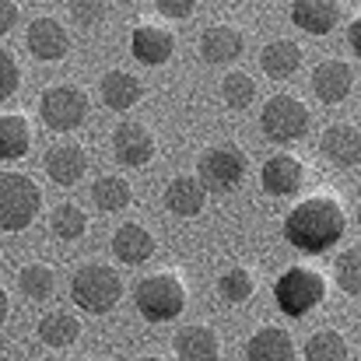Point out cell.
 <instances>
[{
	"label": "cell",
	"instance_id": "obj_1",
	"mask_svg": "<svg viewBox=\"0 0 361 361\" xmlns=\"http://www.w3.org/2000/svg\"><path fill=\"white\" fill-rule=\"evenodd\" d=\"M344 232H348V214H344L341 200L330 193L298 200L291 207V214L284 218V239L305 256H319V252L334 249Z\"/></svg>",
	"mask_w": 361,
	"mask_h": 361
},
{
	"label": "cell",
	"instance_id": "obj_2",
	"mask_svg": "<svg viewBox=\"0 0 361 361\" xmlns=\"http://www.w3.org/2000/svg\"><path fill=\"white\" fill-rule=\"evenodd\" d=\"M133 305L144 319L151 323H165V319H176L183 316L186 309V284L179 274L172 270H158V274H147L133 284Z\"/></svg>",
	"mask_w": 361,
	"mask_h": 361
},
{
	"label": "cell",
	"instance_id": "obj_3",
	"mask_svg": "<svg viewBox=\"0 0 361 361\" xmlns=\"http://www.w3.org/2000/svg\"><path fill=\"white\" fill-rule=\"evenodd\" d=\"M71 298L85 312H109L123 298V277L109 263H85L71 277Z\"/></svg>",
	"mask_w": 361,
	"mask_h": 361
},
{
	"label": "cell",
	"instance_id": "obj_4",
	"mask_svg": "<svg viewBox=\"0 0 361 361\" xmlns=\"http://www.w3.org/2000/svg\"><path fill=\"white\" fill-rule=\"evenodd\" d=\"M274 302L284 316L302 319L326 302V277L312 267H291L274 284Z\"/></svg>",
	"mask_w": 361,
	"mask_h": 361
},
{
	"label": "cell",
	"instance_id": "obj_5",
	"mask_svg": "<svg viewBox=\"0 0 361 361\" xmlns=\"http://www.w3.org/2000/svg\"><path fill=\"white\" fill-rule=\"evenodd\" d=\"M42 207V190L25 172H0V232H25Z\"/></svg>",
	"mask_w": 361,
	"mask_h": 361
},
{
	"label": "cell",
	"instance_id": "obj_6",
	"mask_svg": "<svg viewBox=\"0 0 361 361\" xmlns=\"http://www.w3.org/2000/svg\"><path fill=\"white\" fill-rule=\"evenodd\" d=\"M245 169H249V158L235 144L207 147L197 158V179H200V186L207 193H232V190H239L242 179H245Z\"/></svg>",
	"mask_w": 361,
	"mask_h": 361
},
{
	"label": "cell",
	"instance_id": "obj_7",
	"mask_svg": "<svg viewBox=\"0 0 361 361\" xmlns=\"http://www.w3.org/2000/svg\"><path fill=\"white\" fill-rule=\"evenodd\" d=\"M309 123H312L309 106L302 99H295V95H274V99H267V106L259 113V130L274 144L302 140L309 133Z\"/></svg>",
	"mask_w": 361,
	"mask_h": 361
},
{
	"label": "cell",
	"instance_id": "obj_8",
	"mask_svg": "<svg viewBox=\"0 0 361 361\" xmlns=\"http://www.w3.org/2000/svg\"><path fill=\"white\" fill-rule=\"evenodd\" d=\"M39 116L56 133L78 130L81 123L88 120V95H85V88L81 85H71V81L49 85L42 92V99H39Z\"/></svg>",
	"mask_w": 361,
	"mask_h": 361
},
{
	"label": "cell",
	"instance_id": "obj_9",
	"mask_svg": "<svg viewBox=\"0 0 361 361\" xmlns=\"http://www.w3.org/2000/svg\"><path fill=\"white\" fill-rule=\"evenodd\" d=\"M25 42H28V53H32L35 60H46V63L63 60V56L71 53V35H67L63 21L53 18V14L32 18V25H28V32H25Z\"/></svg>",
	"mask_w": 361,
	"mask_h": 361
},
{
	"label": "cell",
	"instance_id": "obj_10",
	"mask_svg": "<svg viewBox=\"0 0 361 361\" xmlns=\"http://www.w3.org/2000/svg\"><path fill=\"white\" fill-rule=\"evenodd\" d=\"M130 53H133L140 63H147V67H161V63H169L172 53H176V35H172L169 28L154 25V21H140V25L130 32Z\"/></svg>",
	"mask_w": 361,
	"mask_h": 361
},
{
	"label": "cell",
	"instance_id": "obj_11",
	"mask_svg": "<svg viewBox=\"0 0 361 361\" xmlns=\"http://www.w3.org/2000/svg\"><path fill=\"white\" fill-rule=\"evenodd\" d=\"M355 67L344 60H319L312 71V92L323 106H341L355 88Z\"/></svg>",
	"mask_w": 361,
	"mask_h": 361
},
{
	"label": "cell",
	"instance_id": "obj_12",
	"mask_svg": "<svg viewBox=\"0 0 361 361\" xmlns=\"http://www.w3.org/2000/svg\"><path fill=\"white\" fill-rule=\"evenodd\" d=\"M88 172V151L78 140H60L46 151V176L56 186H74Z\"/></svg>",
	"mask_w": 361,
	"mask_h": 361
},
{
	"label": "cell",
	"instance_id": "obj_13",
	"mask_svg": "<svg viewBox=\"0 0 361 361\" xmlns=\"http://www.w3.org/2000/svg\"><path fill=\"white\" fill-rule=\"evenodd\" d=\"M158 144H154V133L144 126V123H120L116 133H113V158L120 165H147L154 158Z\"/></svg>",
	"mask_w": 361,
	"mask_h": 361
},
{
	"label": "cell",
	"instance_id": "obj_14",
	"mask_svg": "<svg viewBox=\"0 0 361 361\" xmlns=\"http://www.w3.org/2000/svg\"><path fill=\"white\" fill-rule=\"evenodd\" d=\"M259 183H263V190H267L270 197H291V193H298L302 183H305V165H302V158H295V154H274V158L263 161Z\"/></svg>",
	"mask_w": 361,
	"mask_h": 361
},
{
	"label": "cell",
	"instance_id": "obj_15",
	"mask_svg": "<svg viewBox=\"0 0 361 361\" xmlns=\"http://www.w3.org/2000/svg\"><path fill=\"white\" fill-rule=\"evenodd\" d=\"M245 49V35H242L235 25H211L204 35H200V56L214 67H225V63H235Z\"/></svg>",
	"mask_w": 361,
	"mask_h": 361
},
{
	"label": "cell",
	"instance_id": "obj_16",
	"mask_svg": "<svg viewBox=\"0 0 361 361\" xmlns=\"http://www.w3.org/2000/svg\"><path fill=\"white\" fill-rule=\"evenodd\" d=\"M319 147H323V154H326L334 165H341V169H358V161H361V130L355 126V123H334V126H326Z\"/></svg>",
	"mask_w": 361,
	"mask_h": 361
},
{
	"label": "cell",
	"instance_id": "obj_17",
	"mask_svg": "<svg viewBox=\"0 0 361 361\" xmlns=\"http://www.w3.org/2000/svg\"><path fill=\"white\" fill-rule=\"evenodd\" d=\"M245 361H295V341L284 326H259L245 341Z\"/></svg>",
	"mask_w": 361,
	"mask_h": 361
},
{
	"label": "cell",
	"instance_id": "obj_18",
	"mask_svg": "<svg viewBox=\"0 0 361 361\" xmlns=\"http://www.w3.org/2000/svg\"><path fill=\"white\" fill-rule=\"evenodd\" d=\"M99 95H102L106 109L126 113V109H133V106L144 99V85H140V78L130 74V71H109V74L99 81Z\"/></svg>",
	"mask_w": 361,
	"mask_h": 361
},
{
	"label": "cell",
	"instance_id": "obj_19",
	"mask_svg": "<svg viewBox=\"0 0 361 361\" xmlns=\"http://www.w3.org/2000/svg\"><path fill=\"white\" fill-rule=\"evenodd\" d=\"M113 256L120 263H130V267L147 263L154 256V235L140 221H126V225H120L113 232Z\"/></svg>",
	"mask_w": 361,
	"mask_h": 361
},
{
	"label": "cell",
	"instance_id": "obj_20",
	"mask_svg": "<svg viewBox=\"0 0 361 361\" xmlns=\"http://www.w3.org/2000/svg\"><path fill=\"white\" fill-rule=\"evenodd\" d=\"M179 361H218L221 358V337L211 326H183L172 341Z\"/></svg>",
	"mask_w": 361,
	"mask_h": 361
},
{
	"label": "cell",
	"instance_id": "obj_21",
	"mask_svg": "<svg viewBox=\"0 0 361 361\" xmlns=\"http://www.w3.org/2000/svg\"><path fill=\"white\" fill-rule=\"evenodd\" d=\"M259 67H263L267 78H274V81H288V78H295L298 67H302V46H298L295 39H274V42L263 46V53H259Z\"/></svg>",
	"mask_w": 361,
	"mask_h": 361
},
{
	"label": "cell",
	"instance_id": "obj_22",
	"mask_svg": "<svg viewBox=\"0 0 361 361\" xmlns=\"http://www.w3.org/2000/svg\"><path fill=\"white\" fill-rule=\"evenodd\" d=\"M207 204V190L200 186L197 176H176L169 186H165V207L176 214V218H197Z\"/></svg>",
	"mask_w": 361,
	"mask_h": 361
},
{
	"label": "cell",
	"instance_id": "obj_23",
	"mask_svg": "<svg viewBox=\"0 0 361 361\" xmlns=\"http://www.w3.org/2000/svg\"><path fill=\"white\" fill-rule=\"evenodd\" d=\"M337 18H341V4H334V0H295L291 4V21L309 35L334 32Z\"/></svg>",
	"mask_w": 361,
	"mask_h": 361
},
{
	"label": "cell",
	"instance_id": "obj_24",
	"mask_svg": "<svg viewBox=\"0 0 361 361\" xmlns=\"http://www.w3.org/2000/svg\"><path fill=\"white\" fill-rule=\"evenodd\" d=\"M32 147V126L21 113H0V161H18Z\"/></svg>",
	"mask_w": 361,
	"mask_h": 361
},
{
	"label": "cell",
	"instance_id": "obj_25",
	"mask_svg": "<svg viewBox=\"0 0 361 361\" xmlns=\"http://www.w3.org/2000/svg\"><path fill=\"white\" fill-rule=\"evenodd\" d=\"M35 334H39V341L46 348H71L81 337V319L71 316V312H63V309H53V312H46L39 319Z\"/></svg>",
	"mask_w": 361,
	"mask_h": 361
},
{
	"label": "cell",
	"instance_id": "obj_26",
	"mask_svg": "<svg viewBox=\"0 0 361 361\" xmlns=\"http://www.w3.org/2000/svg\"><path fill=\"white\" fill-rule=\"evenodd\" d=\"M92 200H95V207H99L102 214H116L123 207H130L133 190H130V183L120 179V176H102V179L92 183Z\"/></svg>",
	"mask_w": 361,
	"mask_h": 361
},
{
	"label": "cell",
	"instance_id": "obj_27",
	"mask_svg": "<svg viewBox=\"0 0 361 361\" xmlns=\"http://www.w3.org/2000/svg\"><path fill=\"white\" fill-rule=\"evenodd\" d=\"M305 361H348L351 351H348V337L341 330H316L305 348H302Z\"/></svg>",
	"mask_w": 361,
	"mask_h": 361
},
{
	"label": "cell",
	"instance_id": "obj_28",
	"mask_svg": "<svg viewBox=\"0 0 361 361\" xmlns=\"http://www.w3.org/2000/svg\"><path fill=\"white\" fill-rule=\"evenodd\" d=\"M18 291H21L28 302H46V298L56 291V274H53L46 263H28V267H21V274H18Z\"/></svg>",
	"mask_w": 361,
	"mask_h": 361
},
{
	"label": "cell",
	"instance_id": "obj_29",
	"mask_svg": "<svg viewBox=\"0 0 361 361\" xmlns=\"http://www.w3.org/2000/svg\"><path fill=\"white\" fill-rule=\"evenodd\" d=\"M49 228H53L56 239L74 242V239L85 235V228H88V214H85L78 204H56L53 214H49Z\"/></svg>",
	"mask_w": 361,
	"mask_h": 361
},
{
	"label": "cell",
	"instance_id": "obj_30",
	"mask_svg": "<svg viewBox=\"0 0 361 361\" xmlns=\"http://www.w3.org/2000/svg\"><path fill=\"white\" fill-rule=\"evenodd\" d=\"M252 291H256V277H252L249 267H232V270H225V274L218 277V295H221L228 305L249 302Z\"/></svg>",
	"mask_w": 361,
	"mask_h": 361
},
{
	"label": "cell",
	"instance_id": "obj_31",
	"mask_svg": "<svg viewBox=\"0 0 361 361\" xmlns=\"http://www.w3.org/2000/svg\"><path fill=\"white\" fill-rule=\"evenodd\" d=\"M221 99L228 109H249L256 99V81L245 71H228L221 78Z\"/></svg>",
	"mask_w": 361,
	"mask_h": 361
},
{
	"label": "cell",
	"instance_id": "obj_32",
	"mask_svg": "<svg viewBox=\"0 0 361 361\" xmlns=\"http://www.w3.org/2000/svg\"><path fill=\"white\" fill-rule=\"evenodd\" d=\"M334 274H337L341 291H344L348 298H358L361 295V249L358 245H351V249H344V252L337 256Z\"/></svg>",
	"mask_w": 361,
	"mask_h": 361
},
{
	"label": "cell",
	"instance_id": "obj_33",
	"mask_svg": "<svg viewBox=\"0 0 361 361\" xmlns=\"http://www.w3.org/2000/svg\"><path fill=\"white\" fill-rule=\"evenodd\" d=\"M18 88H21V67H18L14 53L0 46V106H4L7 99H14Z\"/></svg>",
	"mask_w": 361,
	"mask_h": 361
},
{
	"label": "cell",
	"instance_id": "obj_34",
	"mask_svg": "<svg viewBox=\"0 0 361 361\" xmlns=\"http://www.w3.org/2000/svg\"><path fill=\"white\" fill-rule=\"evenodd\" d=\"M106 4H99V0H78V4H71V18L81 25V28H92V25H102V18H106Z\"/></svg>",
	"mask_w": 361,
	"mask_h": 361
},
{
	"label": "cell",
	"instance_id": "obj_35",
	"mask_svg": "<svg viewBox=\"0 0 361 361\" xmlns=\"http://www.w3.org/2000/svg\"><path fill=\"white\" fill-rule=\"evenodd\" d=\"M154 11L165 14V18L183 21V18H190V14L197 11V4H193V0H154Z\"/></svg>",
	"mask_w": 361,
	"mask_h": 361
},
{
	"label": "cell",
	"instance_id": "obj_36",
	"mask_svg": "<svg viewBox=\"0 0 361 361\" xmlns=\"http://www.w3.org/2000/svg\"><path fill=\"white\" fill-rule=\"evenodd\" d=\"M18 25V4L14 0H0V35L11 32Z\"/></svg>",
	"mask_w": 361,
	"mask_h": 361
},
{
	"label": "cell",
	"instance_id": "obj_37",
	"mask_svg": "<svg viewBox=\"0 0 361 361\" xmlns=\"http://www.w3.org/2000/svg\"><path fill=\"white\" fill-rule=\"evenodd\" d=\"M358 35H361V21H351V35L348 39H351V49L355 53H358Z\"/></svg>",
	"mask_w": 361,
	"mask_h": 361
},
{
	"label": "cell",
	"instance_id": "obj_38",
	"mask_svg": "<svg viewBox=\"0 0 361 361\" xmlns=\"http://www.w3.org/2000/svg\"><path fill=\"white\" fill-rule=\"evenodd\" d=\"M7 309H11V302H7V291L0 288V323L7 319Z\"/></svg>",
	"mask_w": 361,
	"mask_h": 361
},
{
	"label": "cell",
	"instance_id": "obj_39",
	"mask_svg": "<svg viewBox=\"0 0 361 361\" xmlns=\"http://www.w3.org/2000/svg\"><path fill=\"white\" fill-rule=\"evenodd\" d=\"M137 361H165V358H137Z\"/></svg>",
	"mask_w": 361,
	"mask_h": 361
},
{
	"label": "cell",
	"instance_id": "obj_40",
	"mask_svg": "<svg viewBox=\"0 0 361 361\" xmlns=\"http://www.w3.org/2000/svg\"><path fill=\"white\" fill-rule=\"evenodd\" d=\"M71 361H85V358H71Z\"/></svg>",
	"mask_w": 361,
	"mask_h": 361
}]
</instances>
